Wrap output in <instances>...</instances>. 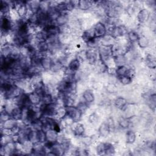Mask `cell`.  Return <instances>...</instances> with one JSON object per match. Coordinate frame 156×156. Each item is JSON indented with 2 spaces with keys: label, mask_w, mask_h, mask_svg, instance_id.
<instances>
[{
  "label": "cell",
  "mask_w": 156,
  "mask_h": 156,
  "mask_svg": "<svg viewBox=\"0 0 156 156\" xmlns=\"http://www.w3.org/2000/svg\"><path fill=\"white\" fill-rule=\"evenodd\" d=\"M63 66L58 60L57 58H54V60H53V62H52V66H51V69L50 71L53 73H58L59 71H60L63 68Z\"/></svg>",
  "instance_id": "31"
},
{
  "label": "cell",
  "mask_w": 156,
  "mask_h": 156,
  "mask_svg": "<svg viewBox=\"0 0 156 156\" xmlns=\"http://www.w3.org/2000/svg\"><path fill=\"white\" fill-rule=\"evenodd\" d=\"M114 62L116 67L127 65V60L124 54H119L113 56Z\"/></svg>",
  "instance_id": "21"
},
{
  "label": "cell",
  "mask_w": 156,
  "mask_h": 156,
  "mask_svg": "<svg viewBox=\"0 0 156 156\" xmlns=\"http://www.w3.org/2000/svg\"><path fill=\"white\" fill-rule=\"evenodd\" d=\"M129 67L127 65L118 66L116 68V76L120 77L124 76H127Z\"/></svg>",
  "instance_id": "34"
},
{
  "label": "cell",
  "mask_w": 156,
  "mask_h": 156,
  "mask_svg": "<svg viewBox=\"0 0 156 156\" xmlns=\"http://www.w3.org/2000/svg\"><path fill=\"white\" fill-rule=\"evenodd\" d=\"M98 1H88V0H80L79 2L77 9L82 12H90L96 5Z\"/></svg>",
  "instance_id": "8"
},
{
  "label": "cell",
  "mask_w": 156,
  "mask_h": 156,
  "mask_svg": "<svg viewBox=\"0 0 156 156\" xmlns=\"http://www.w3.org/2000/svg\"><path fill=\"white\" fill-rule=\"evenodd\" d=\"M151 12L146 8L143 7L141 9L136 13L135 19L139 24L146 25L149 18Z\"/></svg>",
  "instance_id": "1"
},
{
  "label": "cell",
  "mask_w": 156,
  "mask_h": 156,
  "mask_svg": "<svg viewBox=\"0 0 156 156\" xmlns=\"http://www.w3.org/2000/svg\"><path fill=\"white\" fill-rule=\"evenodd\" d=\"M118 80L121 86L124 87L132 84L133 79L128 76H124L120 77H118Z\"/></svg>",
  "instance_id": "33"
},
{
  "label": "cell",
  "mask_w": 156,
  "mask_h": 156,
  "mask_svg": "<svg viewBox=\"0 0 156 156\" xmlns=\"http://www.w3.org/2000/svg\"><path fill=\"white\" fill-rule=\"evenodd\" d=\"M29 101L32 105H38L41 104V96H40L35 91H32L27 94Z\"/></svg>",
  "instance_id": "22"
},
{
  "label": "cell",
  "mask_w": 156,
  "mask_h": 156,
  "mask_svg": "<svg viewBox=\"0 0 156 156\" xmlns=\"http://www.w3.org/2000/svg\"><path fill=\"white\" fill-rule=\"evenodd\" d=\"M126 37L130 43H136L138 40L140 35L136 30H131L127 32Z\"/></svg>",
  "instance_id": "29"
},
{
  "label": "cell",
  "mask_w": 156,
  "mask_h": 156,
  "mask_svg": "<svg viewBox=\"0 0 156 156\" xmlns=\"http://www.w3.org/2000/svg\"><path fill=\"white\" fill-rule=\"evenodd\" d=\"M11 6L9 4V1H1L0 3V11H1V15L7 16L9 13L10 10Z\"/></svg>",
  "instance_id": "24"
},
{
  "label": "cell",
  "mask_w": 156,
  "mask_h": 156,
  "mask_svg": "<svg viewBox=\"0 0 156 156\" xmlns=\"http://www.w3.org/2000/svg\"><path fill=\"white\" fill-rule=\"evenodd\" d=\"M13 44H7L1 46V57L4 58H8L10 57L12 48Z\"/></svg>",
  "instance_id": "30"
},
{
  "label": "cell",
  "mask_w": 156,
  "mask_h": 156,
  "mask_svg": "<svg viewBox=\"0 0 156 156\" xmlns=\"http://www.w3.org/2000/svg\"><path fill=\"white\" fill-rule=\"evenodd\" d=\"M49 151L52 153L54 155H63L65 154V151L62 145L58 143H54L49 148Z\"/></svg>",
  "instance_id": "17"
},
{
  "label": "cell",
  "mask_w": 156,
  "mask_h": 156,
  "mask_svg": "<svg viewBox=\"0 0 156 156\" xmlns=\"http://www.w3.org/2000/svg\"><path fill=\"white\" fill-rule=\"evenodd\" d=\"M137 138L136 132L132 129H127L124 133V142L129 146L133 145Z\"/></svg>",
  "instance_id": "9"
},
{
  "label": "cell",
  "mask_w": 156,
  "mask_h": 156,
  "mask_svg": "<svg viewBox=\"0 0 156 156\" xmlns=\"http://www.w3.org/2000/svg\"><path fill=\"white\" fill-rule=\"evenodd\" d=\"M50 9L49 1H40L39 12L47 14Z\"/></svg>",
  "instance_id": "35"
},
{
  "label": "cell",
  "mask_w": 156,
  "mask_h": 156,
  "mask_svg": "<svg viewBox=\"0 0 156 156\" xmlns=\"http://www.w3.org/2000/svg\"><path fill=\"white\" fill-rule=\"evenodd\" d=\"M81 62L75 57L73 58L68 64L67 68L71 71L76 73L79 71L80 68Z\"/></svg>",
  "instance_id": "19"
},
{
  "label": "cell",
  "mask_w": 156,
  "mask_h": 156,
  "mask_svg": "<svg viewBox=\"0 0 156 156\" xmlns=\"http://www.w3.org/2000/svg\"><path fill=\"white\" fill-rule=\"evenodd\" d=\"M21 56V55L20 46L13 44L9 57H10L12 59H13L15 61H17L20 58Z\"/></svg>",
  "instance_id": "27"
},
{
  "label": "cell",
  "mask_w": 156,
  "mask_h": 156,
  "mask_svg": "<svg viewBox=\"0 0 156 156\" xmlns=\"http://www.w3.org/2000/svg\"><path fill=\"white\" fill-rule=\"evenodd\" d=\"M28 139L29 141H30L32 143H35L38 142L37 139V130L32 129L28 135Z\"/></svg>",
  "instance_id": "40"
},
{
  "label": "cell",
  "mask_w": 156,
  "mask_h": 156,
  "mask_svg": "<svg viewBox=\"0 0 156 156\" xmlns=\"http://www.w3.org/2000/svg\"><path fill=\"white\" fill-rule=\"evenodd\" d=\"M113 105L117 110L122 112L127 107L129 102L126 98L123 96L117 95L113 100Z\"/></svg>",
  "instance_id": "5"
},
{
  "label": "cell",
  "mask_w": 156,
  "mask_h": 156,
  "mask_svg": "<svg viewBox=\"0 0 156 156\" xmlns=\"http://www.w3.org/2000/svg\"><path fill=\"white\" fill-rule=\"evenodd\" d=\"M11 115L5 110H1V115H0V122L2 123L4 121L11 118Z\"/></svg>",
  "instance_id": "38"
},
{
  "label": "cell",
  "mask_w": 156,
  "mask_h": 156,
  "mask_svg": "<svg viewBox=\"0 0 156 156\" xmlns=\"http://www.w3.org/2000/svg\"><path fill=\"white\" fill-rule=\"evenodd\" d=\"M41 103L45 105H49L52 103H54V98L51 94L45 93L41 97Z\"/></svg>",
  "instance_id": "36"
},
{
  "label": "cell",
  "mask_w": 156,
  "mask_h": 156,
  "mask_svg": "<svg viewBox=\"0 0 156 156\" xmlns=\"http://www.w3.org/2000/svg\"><path fill=\"white\" fill-rule=\"evenodd\" d=\"M16 151L15 142L12 141L1 146V154L4 155H13Z\"/></svg>",
  "instance_id": "10"
},
{
  "label": "cell",
  "mask_w": 156,
  "mask_h": 156,
  "mask_svg": "<svg viewBox=\"0 0 156 156\" xmlns=\"http://www.w3.org/2000/svg\"><path fill=\"white\" fill-rule=\"evenodd\" d=\"M36 49L39 52L47 53L49 51V44L46 40L38 41L36 46Z\"/></svg>",
  "instance_id": "26"
},
{
  "label": "cell",
  "mask_w": 156,
  "mask_h": 156,
  "mask_svg": "<svg viewBox=\"0 0 156 156\" xmlns=\"http://www.w3.org/2000/svg\"><path fill=\"white\" fill-rule=\"evenodd\" d=\"M116 147L115 144L108 141H105V155H112L116 154Z\"/></svg>",
  "instance_id": "23"
},
{
  "label": "cell",
  "mask_w": 156,
  "mask_h": 156,
  "mask_svg": "<svg viewBox=\"0 0 156 156\" xmlns=\"http://www.w3.org/2000/svg\"><path fill=\"white\" fill-rule=\"evenodd\" d=\"M66 115L73 119L74 122L80 121L83 115L75 105L65 107Z\"/></svg>",
  "instance_id": "3"
},
{
  "label": "cell",
  "mask_w": 156,
  "mask_h": 156,
  "mask_svg": "<svg viewBox=\"0 0 156 156\" xmlns=\"http://www.w3.org/2000/svg\"><path fill=\"white\" fill-rule=\"evenodd\" d=\"M99 41L100 44L104 46H113L116 42V40L108 34L99 38Z\"/></svg>",
  "instance_id": "20"
},
{
  "label": "cell",
  "mask_w": 156,
  "mask_h": 156,
  "mask_svg": "<svg viewBox=\"0 0 156 156\" xmlns=\"http://www.w3.org/2000/svg\"><path fill=\"white\" fill-rule=\"evenodd\" d=\"M82 99L88 104H91L95 102V93L91 89H87L84 91L81 94Z\"/></svg>",
  "instance_id": "13"
},
{
  "label": "cell",
  "mask_w": 156,
  "mask_h": 156,
  "mask_svg": "<svg viewBox=\"0 0 156 156\" xmlns=\"http://www.w3.org/2000/svg\"><path fill=\"white\" fill-rule=\"evenodd\" d=\"M112 46H104L100 44L98 48L99 58L102 62H105L108 58L113 57Z\"/></svg>",
  "instance_id": "2"
},
{
  "label": "cell",
  "mask_w": 156,
  "mask_h": 156,
  "mask_svg": "<svg viewBox=\"0 0 156 156\" xmlns=\"http://www.w3.org/2000/svg\"><path fill=\"white\" fill-rule=\"evenodd\" d=\"M13 141L12 135H1V146L5 145L6 143Z\"/></svg>",
  "instance_id": "41"
},
{
  "label": "cell",
  "mask_w": 156,
  "mask_h": 156,
  "mask_svg": "<svg viewBox=\"0 0 156 156\" xmlns=\"http://www.w3.org/2000/svg\"><path fill=\"white\" fill-rule=\"evenodd\" d=\"M40 1H26V5L29 11L34 14H37L40 10Z\"/></svg>",
  "instance_id": "18"
},
{
  "label": "cell",
  "mask_w": 156,
  "mask_h": 156,
  "mask_svg": "<svg viewBox=\"0 0 156 156\" xmlns=\"http://www.w3.org/2000/svg\"><path fill=\"white\" fill-rule=\"evenodd\" d=\"M87 119L88 122L96 129H98L97 127H98L101 122L102 121V119L94 111L91 113H90L89 115L87 116Z\"/></svg>",
  "instance_id": "14"
},
{
  "label": "cell",
  "mask_w": 156,
  "mask_h": 156,
  "mask_svg": "<svg viewBox=\"0 0 156 156\" xmlns=\"http://www.w3.org/2000/svg\"><path fill=\"white\" fill-rule=\"evenodd\" d=\"M11 117L16 121L21 120L23 115V108L19 106H15L10 113Z\"/></svg>",
  "instance_id": "25"
},
{
  "label": "cell",
  "mask_w": 156,
  "mask_h": 156,
  "mask_svg": "<svg viewBox=\"0 0 156 156\" xmlns=\"http://www.w3.org/2000/svg\"><path fill=\"white\" fill-rule=\"evenodd\" d=\"M17 124V121L15 119L11 118L8 120L4 121L2 123H1V128H5L12 129L13 127H15Z\"/></svg>",
  "instance_id": "32"
},
{
  "label": "cell",
  "mask_w": 156,
  "mask_h": 156,
  "mask_svg": "<svg viewBox=\"0 0 156 156\" xmlns=\"http://www.w3.org/2000/svg\"><path fill=\"white\" fill-rule=\"evenodd\" d=\"M54 57L49 55L48 53L43 55L40 60V65L43 71H50Z\"/></svg>",
  "instance_id": "12"
},
{
  "label": "cell",
  "mask_w": 156,
  "mask_h": 156,
  "mask_svg": "<svg viewBox=\"0 0 156 156\" xmlns=\"http://www.w3.org/2000/svg\"><path fill=\"white\" fill-rule=\"evenodd\" d=\"M71 127L75 136H80L84 135L85 128L84 124L82 122H74L71 125Z\"/></svg>",
  "instance_id": "11"
},
{
  "label": "cell",
  "mask_w": 156,
  "mask_h": 156,
  "mask_svg": "<svg viewBox=\"0 0 156 156\" xmlns=\"http://www.w3.org/2000/svg\"><path fill=\"white\" fill-rule=\"evenodd\" d=\"M94 144L95 147V153L96 155H105V141L100 140Z\"/></svg>",
  "instance_id": "28"
},
{
  "label": "cell",
  "mask_w": 156,
  "mask_h": 156,
  "mask_svg": "<svg viewBox=\"0 0 156 156\" xmlns=\"http://www.w3.org/2000/svg\"><path fill=\"white\" fill-rule=\"evenodd\" d=\"M94 37L101 38L107 34V30L105 25L101 21L96 22L93 26Z\"/></svg>",
  "instance_id": "4"
},
{
  "label": "cell",
  "mask_w": 156,
  "mask_h": 156,
  "mask_svg": "<svg viewBox=\"0 0 156 156\" xmlns=\"http://www.w3.org/2000/svg\"><path fill=\"white\" fill-rule=\"evenodd\" d=\"M59 27V34H71V29L68 24L63 26H58Z\"/></svg>",
  "instance_id": "37"
},
{
  "label": "cell",
  "mask_w": 156,
  "mask_h": 156,
  "mask_svg": "<svg viewBox=\"0 0 156 156\" xmlns=\"http://www.w3.org/2000/svg\"><path fill=\"white\" fill-rule=\"evenodd\" d=\"M86 62L91 65H94L96 62L99 59V56L98 49L87 48L86 49Z\"/></svg>",
  "instance_id": "6"
},
{
  "label": "cell",
  "mask_w": 156,
  "mask_h": 156,
  "mask_svg": "<svg viewBox=\"0 0 156 156\" xmlns=\"http://www.w3.org/2000/svg\"><path fill=\"white\" fill-rule=\"evenodd\" d=\"M38 142L44 143L46 142V133L43 130H37Z\"/></svg>",
  "instance_id": "39"
},
{
  "label": "cell",
  "mask_w": 156,
  "mask_h": 156,
  "mask_svg": "<svg viewBox=\"0 0 156 156\" xmlns=\"http://www.w3.org/2000/svg\"><path fill=\"white\" fill-rule=\"evenodd\" d=\"M46 133V142L53 144L56 143L58 140V133L54 129H49L45 132Z\"/></svg>",
  "instance_id": "16"
},
{
  "label": "cell",
  "mask_w": 156,
  "mask_h": 156,
  "mask_svg": "<svg viewBox=\"0 0 156 156\" xmlns=\"http://www.w3.org/2000/svg\"><path fill=\"white\" fill-rule=\"evenodd\" d=\"M97 132L100 138L105 140L112 134L108 126L104 120H103L98 126L97 129Z\"/></svg>",
  "instance_id": "7"
},
{
  "label": "cell",
  "mask_w": 156,
  "mask_h": 156,
  "mask_svg": "<svg viewBox=\"0 0 156 156\" xmlns=\"http://www.w3.org/2000/svg\"><path fill=\"white\" fill-rule=\"evenodd\" d=\"M71 13L69 12H63L60 13L58 16L55 21V23L57 26H60L65 24H67L69 21V17Z\"/></svg>",
  "instance_id": "15"
}]
</instances>
